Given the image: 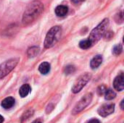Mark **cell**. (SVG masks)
Wrapping results in <instances>:
<instances>
[{
    "label": "cell",
    "instance_id": "cell-1",
    "mask_svg": "<svg viewBox=\"0 0 124 123\" xmlns=\"http://www.w3.org/2000/svg\"><path fill=\"white\" fill-rule=\"evenodd\" d=\"M44 5L39 1H33L27 7L23 17V22L25 25H28L36 20L42 13Z\"/></svg>",
    "mask_w": 124,
    "mask_h": 123
},
{
    "label": "cell",
    "instance_id": "cell-2",
    "mask_svg": "<svg viewBox=\"0 0 124 123\" xmlns=\"http://www.w3.org/2000/svg\"><path fill=\"white\" fill-rule=\"evenodd\" d=\"M109 19L105 18L95 28L92 30L88 38V40L89 41L92 46L96 44L103 37L105 33L107 31L108 27L109 26Z\"/></svg>",
    "mask_w": 124,
    "mask_h": 123
},
{
    "label": "cell",
    "instance_id": "cell-3",
    "mask_svg": "<svg viewBox=\"0 0 124 123\" xmlns=\"http://www.w3.org/2000/svg\"><path fill=\"white\" fill-rule=\"evenodd\" d=\"M61 35H62V28L60 26L57 25L52 27L46 33L44 43V47L46 49H49L54 46L60 40Z\"/></svg>",
    "mask_w": 124,
    "mask_h": 123
},
{
    "label": "cell",
    "instance_id": "cell-4",
    "mask_svg": "<svg viewBox=\"0 0 124 123\" xmlns=\"http://www.w3.org/2000/svg\"><path fill=\"white\" fill-rule=\"evenodd\" d=\"M19 58L10 59L7 61H5L0 65V79L4 78L7 76L17 65L19 62Z\"/></svg>",
    "mask_w": 124,
    "mask_h": 123
},
{
    "label": "cell",
    "instance_id": "cell-5",
    "mask_svg": "<svg viewBox=\"0 0 124 123\" xmlns=\"http://www.w3.org/2000/svg\"><path fill=\"white\" fill-rule=\"evenodd\" d=\"M91 78H92V75L88 72L81 75L74 83V84L72 87V92L73 94H77V93L80 92L82 90V88L90 80Z\"/></svg>",
    "mask_w": 124,
    "mask_h": 123
},
{
    "label": "cell",
    "instance_id": "cell-6",
    "mask_svg": "<svg viewBox=\"0 0 124 123\" xmlns=\"http://www.w3.org/2000/svg\"><path fill=\"white\" fill-rule=\"evenodd\" d=\"M92 94L89 93L86 94L84 96H83L81 100L76 104L73 109L72 110V114L73 115H76L81 112L84 109H85L92 101Z\"/></svg>",
    "mask_w": 124,
    "mask_h": 123
},
{
    "label": "cell",
    "instance_id": "cell-7",
    "mask_svg": "<svg viewBox=\"0 0 124 123\" xmlns=\"http://www.w3.org/2000/svg\"><path fill=\"white\" fill-rule=\"evenodd\" d=\"M115 110V104H104L102 107H100L98 109V113L100 116L105 117L112 113H113Z\"/></svg>",
    "mask_w": 124,
    "mask_h": 123
},
{
    "label": "cell",
    "instance_id": "cell-8",
    "mask_svg": "<svg viewBox=\"0 0 124 123\" xmlns=\"http://www.w3.org/2000/svg\"><path fill=\"white\" fill-rule=\"evenodd\" d=\"M124 75L123 74L117 76L116 79L114 80L113 86L114 88L116 91H122L124 89Z\"/></svg>",
    "mask_w": 124,
    "mask_h": 123
},
{
    "label": "cell",
    "instance_id": "cell-9",
    "mask_svg": "<svg viewBox=\"0 0 124 123\" xmlns=\"http://www.w3.org/2000/svg\"><path fill=\"white\" fill-rule=\"evenodd\" d=\"M15 104V99L13 97H7L6 99H4L2 101H1V107L5 109H8L12 108Z\"/></svg>",
    "mask_w": 124,
    "mask_h": 123
},
{
    "label": "cell",
    "instance_id": "cell-10",
    "mask_svg": "<svg viewBox=\"0 0 124 123\" xmlns=\"http://www.w3.org/2000/svg\"><path fill=\"white\" fill-rule=\"evenodd\" d=\"M68 12V7L65 5H59L55 8V14L58 17H63Z\"/></svg>",
    "mask_w": 124,
    "mask_h": 123
},
{
    "label": "cell",
    "instance_id": "cell-11",
    "mask_svg": "<svg viewBox=\"0 0 124 123\" xmlns=\"http://www.w3.org/2000/svg\"><path fill=\"white\" fill-rule=\"evenodd\" d=\"M102 62V57L101 55L95 56L90 62V66L92 69H97Z\"/></svg>",
    "mask_w": 124,
    "mask_h": 123
},
{
    "label": "cell",
    "instance_id": "cell-12",
    "mask_svg": "<svg viewBox=\"0 0 124 123\" xmlns=\"http://www.w3.org/2000/svg\"><path fill=\"white\" fill-rule=\"evenodd\" d=\"M31 86L28 84H24L20 87L19 90V94L22 98H25L31 93Z\"/></svg>",
    "mask_w": 124,
    "mask_h": 123
},
{
    "label": "cell",
    "instance_id": "cell-13",
    "mask_svg": "<svg viewBox=\"0 0 124 123\" xmlns=\"http://www.w3.org/2000/svg\"><path fill=\"white\" fill-rule=\"evenodd\" d=\"M39 70L43 75H46V74L49 73V72L50 71V65H49V63L47 62H42L39 67Z\"/></svg>",
    "mask_w": 124,
    "mask_h": 123
},
{
    "label": "cell",
    "instance_id": "cell-14",
    "mask_svg": "<svg viewBox=\"0 0 124 123\" xmlns=\"http://www.w3.org/2000/svg\"><path fill=\"white\" fill-rule=\"evenodd\" d=\"M39 48L37 46H33L28 50V55L29 57H34L37 56L39 53Z\"/></svg>",
    "mask_w": 124,
    "mask_h": 123
},
{
    "label": "cell",
    "instance_id": "cell-15",
    "mask_svg": "<svg viewBox=\"0 0 124 123\" xmlns=\"http://www.w3.org/2000/svg\"><path fill=\"white\" fill-rule=\"evenodd\" d=\"M105 98L106 100H112L116 98V94L112 89H107V91L105 94Z\"/></svg>",
    "mask_w": 124,
    "mask_h": 123
},
{
    "label": "cell",
    "instance_id": "cell-16",
    "mask_svg": "<svg viewBox=\"0 0 124 123\" xmlns=\"http://www.w3.org/2000/svg\"><path fill=\"white\" fill-rule=\"evenodd\" d=\"M79 46H80V48H81L82 49H89L90 47H92L91 43H90V42H89V41L88 39L83 40V41H80V43H79Z\"/></svg>",
    "mask_w": 124,
    "mask_h": 123
},
{
    "label": "cell",
    "instance_id": "cell-17",
    "mask_svg": "<svg viewBox=\"0 0 124 123\" xmlns=\"http://www.w3.org/2000/svg\"><path fill=\"white\" fill-rule=\"evenodd\" d=\"M123 51V46L121 44H118L116 46H114L113 49V53L114 55L116 56H118V55H120L121 54Z\"/></svg>",
    "mask_w": 124,
    "mask_h": 123
},
{
    "label": "cell",
    "instance_id": "cell-18",
    "mask_svg": "<svg viewBox=\"0 0 124 123\" xmlns=\"http://www.w3.org/2000/svg\"><path fill=\"white\" fill-rule=\"evenodd\" d=\"M76 71V68L73 65H68L65 67L64 69V73L65 75H70L73 74Z\"/></svg>",
    "mask_w": 124,
    "mask_h": 123
},
{
    "label": "cell",
    "instance_id": "cell-19",
    "mask_svg": "<svg viewBox=\"0 0 124 123\" xmlns=\"http://www.w3.org/2000/svg\"><path fill=\"white\" fill-rule=\"evenodd\" d=\"M107 87H106V86L105 85H101V86H100L99 87H98V88H97V94L99 95V96H103V95H105V92H106V91H107Z\"/></svg>",
    "mask_w": 124,
    "mask_h": 123
},
{
    "label": "cell",
    "instance_id": "cell-20",
    "mask_svg": "<svg viewBox=\"0 0 124 123\" xmlns=\"http://www.w3.org/2000/svg\"><path fill=\"white\" fill-rule=\"evenodd\" d=\"M103 36H104L105 38H111L113 36V32H112V31H106Z\"/></svg>",
    "mask_w": 124,
    "mask_h": 123
},
{
    "label": "cell",
    "instance_id": "cell-21",
    "mask_svg": "<svg viewBox=\"0 0 124 123\" xmlns=\"http://www.w3.org/2000/svg\"><path fill=\"white\" fill-rule=\"evenodd\" d=\"M32 115H33V110H29L26 113H25V115L23 116V119L24 120H26L28 117H31Z\"/></svg>",
    "mask_w": 124,
    "mask_h": 123
},
{
    "label": "cell",
    "instance_id": "cell-22",
    "mask_svg": "<svg viewBox=\"0 0 124 123\" xmlns=\"http://www.w3.org/2000/svg\"><path fill=\"white\" fill-rule=\"evenodd\" d=\"M85 0H71V1L74 4H80L82 2H84Z\"/></svg>",
    "mask_w": 124,
    "mask_h": 123
},
{
    "label": "cell",
    "instance_id": "cell-23",
    "mask_svg": "<svg viewBox=\"0 0 124 123\" xmlns=\"http://www.w3.org/2000/svg\"><path fill=\"white\" fill-rule=\"evenodd\" d=\"M87 123H100V122L97 119H92V120H89Z\"/></svg>",
    "mask_w": 124,
    "mask_h": 123
},
{
    "label": "cell",
    "instance_id": "cell-24",
    "mask_svg": "<svg viewBox=\"0 0 124 123\" xmlns=\"http://www.w3.org/2000/svg\"><path fill=\"white\" fill-rule=\"evenodd\" d=\"M3 122H4V117L1 115H0V123H2Z\"/></svg>",
    "mask_w": 124,
    "mask_h": 123
},
{
    "label": "cell",
    "instance_id": "cell-25",
    "mask_svg": "<svg viewBox=\"0 0 124 123\" xmlns=\"http://www.w3.org/2000/svg\"><path fill=\"white\" fill-rule=\"evenodd\" d=\"M124 101L123 100V101H121V109H124Z\"/></svg>",
    "mask_w": 124,
    "mask_h": 123
},
{
    "label": "cell",
    "instance_id": "cell-26",
    "mask_svg": "<svg viewBox=\"0 0 124 123\" xmlns=\"http://www.w3.org/2000/svg\"><path fill=\"white\" fill-rule=\"evenodd\" d=\"M32 123H42L40 120H35V121H33Z\"/></svg>",
    "mask_w": 124,
    "mask_h": 123
}]
</instances>
